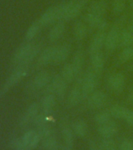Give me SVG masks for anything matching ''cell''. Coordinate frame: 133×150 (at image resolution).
Instances as JSON below:
<instances>
[{
  "label": "cell",
  "mask_w": 133,
  "mask_h": 150,
  "mask_svg": "<svg viewBox=\"0 0 133 150\" xmlns=\"http://www.w3.org/2000/svg\"><path fill=\"white\" fill-rule=\"evenodd\" d=\"M83 6L73 0L58 4L59 21H69L78 16Z\"/></svg>",
  "instance_id": "obj_1"
},
{
  "label": "cell",
  "mask_w": 133,
  "mask_h": 150,
  "mask_svg": "<svg viewBox=\"0 0 133 150\" xmlns=\"http://www.w3.org/2000/svg\"><path fill=\"white\" fill-rule=\"evenodd\" d=\"M98 84V74L93 70H88L84 74L81 82V89H82L83 98H88L92 93L96 90Z\"/></svg>",
  "instance_id": "obj_2"
},
{
  "label": "cell",
  "mask_w": 133,
  "mask_h": 150,
  "mask_svg": "<svg viewBox=\"0 0 133 150\" xmlns=\"http://www.w3.org/2000/svg\"><path fill=\"white\" fill-rule=\"evenodd\" d=\"M68 88V82L63 79L61 75H55L51 82L46 87V94H54L60 99L64 97Z\"/></svg>",
  "instance_id": "obj_3"
},
{
  "label": "cell",
  "mask_w": 133,
  "mask_h": 150,
  "mask_svg": "<svg viewBox=\"0 0 133 150\" xmlns=\"http://www.w3.org/2000/svg\"><path fill=\"white\" fill-rule=\"evenodd\" d=\"M120 28L118 26H114L106 35L105 46L106 49L109 52L115 51L120 45V35H121Z\"/></svg>",
  "instance_id": "obj_4"
},
{
  "label": "cell",
  "mask_w": 133,
  "mask_h": 150,
  "mask_svg": "<svg viewBox=\"0 0 133 150\" xmlns=\"http://www.w3.org/2000/svg\"><path fill=\"white\" fill-rule=\"evenodd\" d=\"M85 23L92 28L96 30L104 31L107 28L108 23L107 22L103 16H100L92 14L90 13H87L85 16Z\"/></svg>",
  "instance_id": "obj_5"
},
{
  "label": "cell",
  "mask_w": 133,
  "mask_h": 150,
  "mask_svg": "<svg viewBox=\"0 0 133 150\" xmlns=\"http://www.w3.org/2000/svg\"><path fill=\"white\" fill-rule=\"evenodd\" d=\"M28 74V70L25 68V67H21L19 68L18 70H15L14 73H12V74L7 78L6 81L5 83L3 88L2 89V94H4L6 91L14 86L18 82H20L21 79H23Z\"/></svg>",
  "instance_id": "obj_6"
},
{
  "label": "cell",
  "mask_w": 133,
  "mask_h": 150,
  "mask_svg": "<svg viewBox=\"0 0 133 150\" xmlns=\"http://www.w3.org/2000/svg\"><path fill=\"white\" fill-rule=\"evenodd\" d=\"M59 21L58 5L53 6L44 12L38 20V23L41 26H47Z\"/></svg>",
  "instance_id": "obj_7"
},
{
  "label": "cell",
  "mask_w": 133,
  "mask_h": 150,
  "mask_svg": "<svg viewBox=\"0 0 133 150\" xmlns=\"http://www.w3.org/2000/svg\"><path fill=\"white\" fill-rule=\"evenodd\" d=\"M88 105L89 108L97 110L100 109L107 103V96L101 91H95L88 97Z\"/></svg>",
  "instance_id": "obj_8"
},
{
  "label": "cell",
  "mask_w": 133,
  "mask_h": 150,
  "mask_svg": "<svg viewBox=\"0 0 133 150\" xmlns=\"http://www.w3.org/2000/svg\"><path fill=\"white\" fill-rule=\"evenodd\" d=\"M108 86L115 92H121L125 84V77L122 73H115L109 77Z\"/></svg>",
  "instance_id": "obj_9"
},
{
  "label": "cell",
  "mask_w": 133,
  "mask_h": 150,
  "mask_svg": "<svg viewBox=\"0 0 133 150\" xmlns=\"http://www.w3.org/2000/svg\"><path fill=\"white\" fill-rule=\"evenodd\" d=\"M106 35L107 34L104 31H101V30L97 31L93 35L89 47V52L90 55L101 51V49L105 44Z\"/></svg>",
  "instance_id": "obj_10"
},
{
  "label": "cell",
  "mask_w": 133,
  "mask_h": 150,
  "mask_svg": "<svg viewBox=\"0 0 133 150\" xmlns=\"http://www.w3.org/2000/svg\"><path fill=\"white\" fill-rule=\"evenodd\" d=\"M51 81V77L49 72L46 70L41 71L38 74L32 81L31 87L34 90H39L48 85Z\"/></svg>",
  "instance_id": "obj_11"
},
{
  "label": "cell",
  "mask_w": 133,
  "mask_h": 150,
  "mask_svg": "<svg viewBox=\"0 0 133 150\" xmlns=\"http://www.w3.org/2000/svg\"><path fill=\"white\" fill-rule=\"evenodd\" d=\"M70 49H71V47L68 43H64L60 45L56 46L53 62L56 64L64 62L70 55Z\"/></svg>",
  "instance_id": "obj_12"
},
{
  "label": "cell",
  "mask_w": 133,
  "mask_h": 150,
  "mask_svg": "<svg viewBox=\"0 0 133 150\" xmlns=\"http://www.w3.org/2000/svg\"><path fill=\"white\" fill-rule=\"evenodd\" d=\"M91 69L97 74H100L104 67V56L101 51L95 52L90 55Z\"/></svg>",
  "instance_id": "obj_13"
},
{
  "label": "cell",
  "mask_w": 133,
  "mask_h": 150,
  "mask_svg": "<svg viewBox=\"0 0 133 150\" xmlns=\"http://www.w3.org/2000/svg\"><path fill=\"white\" fill-rule=\"evenodd\" d=\"M97 131L103 138H112L117 134L118 127L115 122L110 120L106 124L99 125Z\"/></svg>",
  "instance_id": "obj_14"
},
{
  "label": "cell",
  "mask_w": 133,
  "mask_h": 150,
  "mask_svg": "<svg viewBox=\"0 0 133 150\" xmlns=\"http://www.w3.org/2000/svg\"><path fill=\"white\" fill-rule=\"evenodd\" d=\"M66 26L64 21H57V23L53 25L50 29L49 33V40L51 42H55L60 38L65 31Z\"/></svg>",
  "instance_id": "obj_15"
},
{
  "label": "cell",
  "mask_w": 133,
  "mask_h": 150,
  "mask_svg": "<svg viewBox=\"0 0 133 150\" xmlns=\"http://www.w3.org/2000/svg\"><path fill=\"white\" fill-rule=\"evenodd\" d=\"M107 10V4L104 0H96L92 2L88 9V13L96 15V16H103Z\"/></svg>",
  "instance_id": "obj_16"
},
{
  "label": "cell",
  "mask_w": 133,
  "mask_h": 150,
  "mask_svg": "<svg viewBox=\"0 0 133 150\" xmlns=\"http://www.w3.org/2000/svg\"><path fill=\"white\" fill-rule=\"evenodd\" d=\"M55 49H56V46H49L45 49L38 57V65L39 67H44L53 62Z\"/></svg>",
  "instance_id": "obj_17"
},
{
  "label": "cell",
  "mask_w": 133,
  "mask_h": 150,
  "mask_svg": "<svg viewBox=\"0 0 133 150\" xmlns=\"http://www.w3.org/2000/svg\"><path fill=\"white\" fill-rule=\"evenodd\" d=\"M88 33V27L87 23L83 21H78L74 23L73 26V35L75 40L82 41L86 37Z\"/></svg>",
  "instance_id": "obj_18"
},
{
  "label": "cell",
  "mask_w": 133,
  "mask_h": 150,
  "mask_svg": "<svg viewBox=\"0 0 133 150\" xmlns=\"http://www.w3.org/2000/svg\"><path fill=\"white\" fill-rule=\"evenodd\" d=\"M33 45L30 43H27V44H24L23 45H21L20 48H19L16 52H15L14 56V59H13V61L15 64H17V65H20L22 63L24 59L26 58V56H28L29 52L31 51V49H32Z\"/></svg>",
  "instance_id": "obj_19"
},
{
  "label": "cell",
  "mask_w": 133,
  "mask_h": 150,
  "mask_svg": "<svg viewBox=\"0 0 133 150\" xmlns=\"http://www.w3.org/2000/svg\"><path fill=\"white\" fill-rule=\"evenodd\" d=\"M83 96H82L81 86L74 87L70 91L68 96V104L71 107L76 106L79 104V103L82 100Z\"/></svg>",
  "instance_id": "obj_20"
},
{
  "label": "cell",
  "mask_w": 133,
  "mask_h": 150,
  "mask_svg": "<svg viewBox=\"0 0 133 150\" xmlns=\"http://www.w3.org/2000/svg\"><path fill=\"white\" fill-rule=\"evenodd\" d=\"M84 52H83V51H82V49H78V50L75 52L74 56H73L72 62H71V64H72L73 67L75 69V72L77 74V76H79V74H81V72H82V68H83V66H84Z\"/></svg>",
  "instance_id": "obj_21"
},
{
  "label": "cell",
  "mask_w": 133,
  "mask_h": 150,
  "mask_svg": "<svg viewBox=\"0 0 133 150\" xmlns=\"http://www.w3.org/2000/svg\"><path fill=\"white\" fill-rule=\"evenodd\" d=\"M56 103V96L54 94H46L42 98L41 106L42 108L43 112L49 113L53 110V108Z\"/></svg>",
  "instance_id": "obj_22"
},
{
  "label": "cell",
  "mask_w": 133,
  "mask_h": 150,
  "mask_svg": "<svg viewBox=\"0 0 133 150\" xmlns=\"http://www.w3.org/2000/svg\"><path fill=\"white\" fill-rule=\"evenodd\" d=\"M60 75L68 83H71L77 77V74L71 63H67L63 66Z\"/></svg>",
  "instance_id": "obj_23"
},
{
  "label": "cell",
  "mask_w": 133,
  "mask_h": 150,
  "mask_svg": "<svg viewBox=\"0 0 133 150\" xmlns=\"http://www.w3.org/2000/svg\"><path fill=\"white\" fill-rule=\"evenodd\" d=\"M39 138V135L37 132L34 131H30L24 134L23 140L27 145V147L28 148V149H29L35 148L38 145Z\"/></svg>",
  "instance_id": "obj_24"
},
{
  "label": "cell",
  "mask_w": 133,
  "mask_h": 150,
  "mask_svg": "<svg viewBox=\"0 0 133 150\" xmlns=\"http://www.w3.org/2000/svg\"><path fill=\"white\" fill-rule=\"evenodd\" d=\"M73 131L77 136L80 138H84L87 134V131H88L86 123L83 120H78L75 121L73 125Z\"/></svg>",
  "instance_id": "obj_25"
},
{
  "label": "cell",
  "mask_w": 133,
  "mask_h": 150,
  "mask_svg": "<svg viewBox=\"0 0 133 150\" xmlns=\"http://www.w3.org/2000/svg\"><path fill=\"white\" fill-rule=\"evenodd\" d=\"M120 45L124 48L133 46V33L129 30H123L120 35Z\"/></svg>",
  "instance_id": "obj_26"
},
{
  "label": "cell",
  "mask_w": 133,
  "mask_h": 150,
  "mask_svg": "<svg viewBox=\"0 0 133 150\" xmlns=\"http://www.w3.org/2000/svg\"><path fill=\"white\" fill-rule=\"evenodd\" d=\"M109 111L113 117L117 118V119H124L129 110L122 105H113Z\"/></svg>",
  "instance_id": "obj_27"
},
{
  "label": "cell",
  "mask_w": 133,
  "mask_h": 150,
  "mask_svg": "<svg viewBox=\"0 0 133 150\" xmlns=\"http://www.w3.org/2000/svg\"><path fill=\"white\" fill-rule=\"evenodd\" d=\"M62 136L65 142L66 145L68 147L72 148L74 145V134L71 131V129L68 126H64L62 128Z\"/></svg>",
  "instance_id": "obj_28"
},
{
  "label": "cell",
  "mask_w": 133,
  "mask_h": 150,
  "mask_svg": "<svg viewBox=\"0 0 133 150\" xmlns=\"http://www.w3.org/2000/svg\"><path fill=\"white\" fill-rule=\"evenodd\" d=\"M38 110H39V107H38V103H34L32 104H31L28 106L27 111H26L25 115L23 117V120L24 121H29L31 120H35V117H37Z\"/></svg>",
  "instance_id": "obj_29"
},
{
  "label": "cell",
  "mask_w": 133,
  "mask_h": 150,
  "mask_svg": "<svg viewBox=\"0 0 133 150\" xmlns=\"http://www.w3.org/2000/svg\"><path fill=\"white\" fill-rule=\"evenodd\" d=\"M118 59L122 63H124L133 59V46L124 48L118 56Z\"/></svg>",
  "instance_id": "obj_30"
},
{
  "label": "cell",
  "mask_w": 133,
  "mask_h": 150,
  "mask_svg": "<svg viewBox=\"0 0 133 150\" xmlns=\"http://www.w3.org/2000/svg\"><path fill=\"white\" fill-rule=\"evenodd\" d=\"M40 51V46L38 45H33L32 49H31V51L29 52V53L26 58L24 59V60L22 62V63L21 64V67H26V66L31 63L32 62L36 56H38V54Z\"/></svg>",
  "instance_id": "obj_31"
},
{
  "label": "cell",
  "mask_w": 133,
  "mask_h": 150,
  "mask_svg": "<svg viewBox=\"0 0 133 150\" xmlns=\"http://www.w3.org/2000/svg\"><path fill=\"white\" fill-rule=\"evenodd\" d=\"M111 114H110V111H102L100 112H98L97 114L94 117V120L96 121V123L99 125L101 124H106L110 120L111 118Z\"/></svg>",
  "instance_id": "obj_32"
},
{
  "label": "cell",
  "mask_w": 133,
  "mask_h": 150,
  "mask_svg": "<svg viewBox=\"0 0 133 150\" xmlns=\"http://www.w3.org/2000/svg\"><path fill=\"white\" fill-rule=\"evenodd\" d=\"M40 23L38 22V23H32L31 25L29 27V28L27 30L25 35V38L27 41L30 42L37 35V34L38 33L40 30Z\"/></svg>",
  "instance_id": "obj_33"
},
{
  "label": "cell",
  "mask_w": 133,
  "mask_h": 150,
  "mask_svg": "<svg viewBox=\"0 0 133 150\" xmlns=\"http://www.w3.org/2000/svg\"><path fill=\"white\" fill-rule=\"evenodd\" d=\"M125 2L124 0H113L112 2V11L116 15L123 13L125 9Z\"/></svg>",
  "instance_id": "obj_34"
},
{
  "label": "cell",
  "mask_w": 133,
  "mask_h": 150,
  "mask_svg": "<svg viewBox=\"0 0 133 150\" xmlns=\"http://www.w3.org/2000/svg\"><path fill=\"white\" fill-rule=\"evenodd\" d=\"M43 146L47 150H54L57 147V140L55 135H51L45 138L43 142Z\"/></svg>",
  "instance_id": "obj_35"
},
{
  "label": "cell",
  "mask_w": 133,
  "mask_h": 150,
  "mask_svg": "<svg viewBox=\"0 0 133 150\" xmlns=\"http://www.w3.org/2000/svg\"><path fill=\"white\" fill-rule=\"evenodd\" d=\"M101 150H117L116 145L111 138H103L100 142Z\"/></svg>",
  "instance_id": "obj_36"
},
{
  "label": "cell",
  "mask_w": 133,
  "mask_h": 150,
  "mask_svg": "<svg viewBox=\"0 0 133 150\" xmlns=\"http://www.w3.org/2000/svg\"><path fill=\"white\" fill-rule=\"evenodd\" d=\"M38 135H39L40 138H48L49 136L53 135V131L52 130L51 128H49V127L46 126H42L41 127L39 131H38Z\"/></svg>",
  "instance_id": "obj_37"
},
{
  "label": "cell",
  "mask_w": 133,
  "mask_h": 150,
  "mask_svg": "<svg viewBox=\"0 0 133 150\" xmlns=\"http://www.w3.org/2000/svg\"><path fill=\"white\" fill-rule=\"evenodd\" d=\"M46 114H48V113H46V112H45V115H37V117L35 118V122L38 126H45V124H46V123L47 121Z\"/></svg>",
  "instance_id": "obj_38"
},
{
  "label": "cell",
  "mask_w": 133,
  "mask_h": 150,
  "mask_svg": "<svg viewBox=\"0 0 133 150\" xmlns=\"http://www.w3.org/2000/svg\"><path fill=\"white\" fill-rule=\"evenodd\" d=\"M120 150H133V142L129 140L123 141L120 145Z\"/></svg>",
  "instance_id": "obj_39"
},
{
  "label": "cell",
  "mask_w": 133,
  "mask_h": 150,
  "mask_svg": "<svg viewBox=\"0 0 133 150\" xmlns=\"http://www.w3.org/2000/svg\"><path fill=\"white\" fill-rule=\"evenodd\" d=\"M124 120H126V122L128 124L133 125V111L129 110V111L127 113L126 117L124 118Z\"/></svg>",
  "instance_id": "obj_40"
},
{
  "label": "cell",
  "mask_w": 133,
  "mask_h": 150,
  "mask_svg": "<svg viewBox=\"0 0 133 150\" xmlns=\"http://www.w3.org/2000/svg\"><path fill=\"white\" fill-rule=\"evenodd\" d=\"M89 150H101V149L99 147L98 145H96V142H94L91 141V142H89Z\"/></svg>",
  "instance_id": "obj_41"
},
{
  "label": "cell",
  "mask_w": 133,
  "mask_h": 150,
  "mask_svg": "<svg viewBox=\"0 0 133 150\" xmlns=\"http://www.w3.org/2000/svg\"><path fill=\"white\" fill-rule=\"evenodd\" d=\"M73 1H75V2H76L79 5H81L82 6H84L85 5L89 2V0H73Z\"/></svg>",
  "instance_id": "obj_42"
},
{
  "label": "cell",
  "mask_w": 133,
  "mask_h": 150,
  "mask_svg": "<svg viewBox=\"0 0 133 150\" xmlns=\"http://www.w3.org/2000/svg\"><path fill=\"white\" fill-rule=\"evenodd\" d=\"M129 100H130V103L132 104H133V90L131 93H130V96H129Z\"/></svg>",
  "instance_id": "obj_43"
},
{
  "label": "cell",
  "mask_w": 133,
  "mask_h": 150,
  "mask_svg": "<svg viewBox=\"0 0 133 150\" xmlns=\"http://www.w3.org/2000/svg\"><path fill=\"white\" fill-rule=\"evenodd\" d=\"M71 149L72 148H70V147H68V146H64V147H62V149H61V150H71Z\"/></svg>",
  "instance_id": "obj_44"
},
{
  "label": "cell",
  "mask_w": 133,
  "mask_h": 150,
  "mask_svg": "<svg viewBox=\"0 0 133 150\" xmlns=\"http://www.w3.org/2000/svg\"><path fill=\"white\" fill-rule=\"evenodd\" d=\"M129 30L133 33V21H132L131 24H130V26H129Z\"/></svg>",
  "instance_id": "obj_45"
},
{
  "label": "cell",
  "mask_w": 133,
  "mask_h": 150,
  "mask_svg": "<svg viewBox=\"0 0 133 150\" xmlns=\"http://www.w3.org/2000/svg\"><path fill=\"white\" fill-rule=\"evenodd\" d=\"M130 5H131L132 9H133V0H132V1H131V3H130Z\"/></svg>",
  "instance_id": "obj_46"
}]
</instances>
